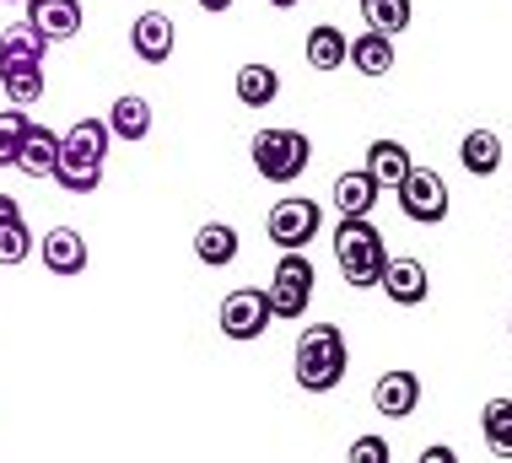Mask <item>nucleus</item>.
Segmentation results:
<instances>
[{
    "mask_svg": "<svg viewBox=\"0 0 512 463\" xmlns=\"http://www.w3.org/2000/svg\"><path fill=\"white\" fill-rule=\"evenodd\" d=\"M27 119L17 103L6 108V114H0V167H17V151H22V135H27Z\"/></svg>",
    "mask_w": 512,
    "mask_h": 463,
    "instance_id": "27",
    "label": "nucleus"
},
{
    "mask_svg": "<svg viewBox=\"0 0 512 463\" xmlns=\"http://www.w3.org/2000/svg\"><path fill=\"white\" fill-rule=\"evenodd\" d=\"M173 17L168 11H141L135 17V27H130V44H135V54H141L146 65H168L173 60Z\"/></svg>",
    "mask_w": 512,
    "mask_h": 463,
    "instance_id": "10",
    "label": "nucleus"
},
{
    "mask_svg": "<svg viewBox=\"0 0 512 463\" xmlns=\"http://www.w3.org/2000/svg\"><path fill=\"white\" fill-rule=\"evenodd\" d=\"M27 22L49 38V44H65V38L81 33V0H22Z\"/></svg>",
    "mask_w": 512,
    "mask_h": 463,
    "instance_id": "11",
    "label": "nucleus"
},
{
    "mask_svg": "<svg viewBox=\"0 0 512 463\" xmlns=\"http://www.w3.org/2000/svg\"><path fill=\"white\" fill-rule=\"evenodd\" d=\"M345 33L340 27H313L308 33V44H302V54H308V65L313 70H345Z\"/></svg>",
    "mask_w": 512,
    "mask_h": 463,
    "instance_id": "23",
    "label": "nucleus"
},
{
    "mask_svg": "<svg viewBox=\"0 0 512 463\" xmlns=\"http://www.w3.org/2000/svg\"><path fill=\"white\" fill-rule=\"evenodd\" d=\"M507 334H512V318H507Z\"/></svg>",
    "mask_w": 512,
    "mask_h": 463,
    "instance_id": "34",
    "label": "nucleus"
},
{
    "mask_svg": "<svg viewBox=\"0 0 512 463\" xmlns=\"http://www.w3.org/2000/svg\"><path fill=\"white\" fill-rule=\"evenodd\" d=\"M108 135L114 140H146L151 135V103L141 92H124V97H114V108H108Z\"/></svg>",
    "mask_w": 512,
    "mask_h": 463,
    "instance_id": "16",
    "label": "nucleus"
},
{
    "mask_svg": "<svg viewBox=\"0 0 512 463\" xmlns=\"http://www.w3.org/2000/svg\"><path fill=\"white\" fill-rule=\"evenodd\" d=\"M394 194H399V210H405L415 227H442V221H448V210H453L448 178H442L437 167H410L405 184H399Z\"/></svg>",
    "mask_w": 512,
    "mask_h": 463,
    "instance_id": "6",
    "label": "nucleus"
},
{
    "mask_svg": "<svg viewBox=\"0 0 512 463\" xmlns=\"http://www.w3.org/2000/svg\"><path fill=\"white\" fill-rule=\"evenodd\" d=\"M378 184H372V173H340L335 178V210L340 216H372V205H378Z\"/></svg>",
    "mask_w": 512,
    "mask_h": 463,
    "instance_id": "21",
    "label": "nucleus"
},
{
    "mask_svg": "<svg viewBox=\"0 0 512 463\" xmlns=\"http://www.w3.org/2000/svg\"><path fill=\"white\" fill-rule=\"evenodd\" d=\"M44 54H49V38L38 33L33 22L6 27V33H0V76H6L11 65H44Z\"/></svg>",
    "mask_w": 512,
    "mask_h": 463,
    "instance_id": "14",
    "label": "nucleus"
},
{
    "mask_svg": "<svg viewBox=\"0 0 512 463\" xmlns=\"http://www.w3.org/2000/svg\"><path fill=\"white\" fill-rule=\"evenodd\" d=\"M345 60H351V70H362V76H389V70H394V38L367 27L362 38H351Z\"/></svg>",
    "mask_w": 512,
    "mask_h": 463,
    "instance_id": "18",
    "label": "nucleus"
},
{
    "mask_svg": "<svg viewBox=\"0 0 512 463\" xmlns=\"http://www.w3.org/2000/svg\"><path fill=\"white\" fill-rule=\"evenodd\" d=\"M0 87H6V97L17 108L38 103V97H44V65H11L6 76H0Z\"/></svg>",
    "mask_w": 512,
    "mask_h": 463,
    "instance_id": "25",
    "label": "nucleus"
},
{
    "mask_svg": "<svg viewBox=\"0 0 512 463\" xmlns=\"http://www.w3.org/2000/svg\"><path fill=\"white\" fill-rule=\"evenodd\" d=\"M415 404H421V377L415 372H383L372 383V410L378 415L405 420V415H415Z\"/></svg>",
    "mask_w": 512,
    "mask_h": 463,
    "instance_id": "12",
    "label": "nucleus"
},
{
    "mask_svg": "<svg viewBox=\"0 0 512 463\" xmlns=\"http://www.w3.org/2000/svg\"><path fill=\"white\" fill-rule=\"evenodd\" d=\"M195 259L211 264V270H227L232 259H238V227H227V221H205L195 232Z\"/></svg>",
    "mask_w": 512,
    "mask_h": 463,
    "instance_id": "20",
    "label": "nucleus"
},
{
    "mask_svg": "<svg viewBox=\"0 0 512 463\" xmlns=\"http://www.w3.org/2000/svg\"><path fill=\"white\" fill-rule=\"evenodd\" d=\"M351 463H389V442L383 437H356L351 442Z\"/></svg>",
    "mask_w": 512,
    "mask_h": 463,
    "instance_id": "29",
    "label": "nucleus"
},
{
    "mask_svg": "<svg viewBox=\"0 0 512 463\" xmlns=\"http://www.w3.org/2000/svg\"><path fill=\"white\" fill-rule=\"evenodd\" d=\"M308 162H313V140L302 130H259L254 135V167L265 184H297Z\"/></svg>",
    "mask_w": 512,
    "mask_h": 463,
    "instance_id": "5",
    "label": "nucleus"
},
{
    "mask_svg": "<svg viewBox=\"0 0 512 463\" xmlns=\"http://www.w3.org/2000/svg\"><path fill=\"white\" fill-rule=\"evenodd\" d=\"M480 437L496 458H512V399H491L480 415Z\"/></svg>",
    "mask_w": 512,
    "mask_h": 463,
    "instance_id": "24",
    "label": "nucleus"
},
{
    "mask_svg": "<svg viewBox=\"0 0 512 463\" xmlns=\"http://www.w3.org/2000/svg\"><path fill=\"white\" fill-rule=\"evenodd\" d=\"M27 254H33V232H27L22 216H17V221L0 227V264H22Z\"/></svg>",
    "mask_w": 512,
    "mask_h": 463,
    "instance_id": "28",
    "label": "nucleus"
},
{
    "mask_svg": "<svg viewBox=\"0 0 512 463\" xmlns=\"http://www.w3.org/2000/svg\"><path fill=\"white\" fill-rule=\"evenodd\" d=\"M195 6H200V11H211V17H221V11H232L238 0H195Z\"/></svg>",
    "mask_w": 512,
    "mask_h": 463,
    "instance_id": "32",
    "label": "nucleus"
},
{
    "mask_svg": "<svg viewBox=\"0 0 512 463\" xmlns=\"http://www.w3.org/2000/svg\"><path fill=\"white\" fill-rule=\"evenodd\" d=\"M275 11H292V6H302V0H270Z\"/></svg>",
    "mask_w": 512,
    "mask_h": 463,
    "instance_id": "33",
    "label": "nucleus"
},
{
    "mask_svg": "<svg viewBox=\"0 0 512 463\" xmlns=\"http://www.w3.org/2000/svg\"><path fill=\"white\" fill-rule=\"evenodd\" d=\"M378 286L389 291V302H399V307H421L426 297H432V275H426L421 259H389Z\"/></svg>",
    "mask_w": 512,
    "mask_h": 463,
    "instance_id": "9",
    "label": "nucleus"
},
{
    "mask_svg": "<svg viewBox=\"0 0 512 463\" xmlns=\"http://www.w3.org/2000/svg\"><path fill=\"white\" fill-rule=\"evenodd\" d=\"M318 227H324V210H318V200H275L270 205V243L281 248H308Z\"/></svg>",
    "mask_w": 512,
    "mask_h": 463,
    "instance_id": "8",
    "label": "nucleus"
},
{
    "mask_svg": "<svg viewBox=\"0 0 512 463\" xmlns=\"http://www.w3.org/2000/svg\"><path fill=\"white\" fill-rule=\"evenodd\" d=\"M421 458H426V463H453V447H442V442H437V447H426Z\"/></svg>",
    "mask_w": 512,
    "mask_h": 463,
    "instance_id": "31",
    "label": "nucleus"
},
{
    "mask_svg": "<svg viewBox=\"0 0 512 463\" xmlns=\"http://www.w3.org/2000/svg\"><path fill=\"white\" fill-rule=\"evenodd\" d=\"M362 17L372 33H405L410 27V0H362Z\"/></svg>",
    "mask_w": 512,
    "mask_h": 463,
    "instance_id": "26",
    "label": "nucleus"
},
{
    "mask_svg": "<svg viewBox=\"0 0 512 463\" xmlns=\"http://www.w3.org/2000/svg\"><path fill=\"white\" fill-rule=\"evenodd\" d=\"M313 286H318V270H313L308 248H286L281 264H275V275H270V286H265L270 313L286 318V324H297V318L308 313V302H313Z\"/></svg>",
    "mask_w": 512,
    "mask_h": 463,
    "instance_id": "4",
    "label": "nucleus"
},
{
    "mask_svg": "<svg viewBox=\"0 0 512 463\" xmlns=\"http://www.w3.org/2000/svg\"><path fill=\"white\" fill-rule=\"evenodd\" d=\"M275 97H281V76H275L270 65L254 60V65L238 70V103H243V108H270Z\"/></svg>",
    "mask_w": 512,
    "mask_h": 463,
    "instance_id": "22",
    "label": "nucleus"
},
{
    "mask_svg": "<svg viewBox=\"0 0 512 463\" xmlns=\"http://www.w3.org/2000/svg\"><path fill=\"white\" fill-rule=\"evenodd\" d=\"M410 167L415 162H410V151L399 146V140H372V146H367V173H372V184H378V189H399Z\"/></svg>",
    "mask_w": 512,
    "mask_h": 463,
    "instance_id": "17",
    "label": "nucleus"
},
{
    "mask_svg": "<svg viewBox=\"0 0 512 463\" xmlns=\"http://www.w3.org/2000/svg\"><path fill=\"white\" fill-rule=\"evenodd\" d=\"M216 324H221V334H227V340H238V345L259 340V334L275 324L270 297H265V291H254V286L227 291V297H221V307H216Z\"/></svg>",
    "mask_w": 512,
    "mask_h": 463,
    "instance_id": "7",
    "label": "nucleus"
},
{
    "mask_svg": "<svg viewBox=\"0 0 512 463\" xmlns=\"http://www.w3.org/2000/svg\"><path fill=\"white\" fill-rule=\"evenodd\" d=\"M54 162H60V135L44 130V124H27L22 151H17V167H22L27 178H54Z\"/></svg>",
    "mask_w": 512,
    "mask_h": 463,
    "instance_id": "15",
    "label": "nucleus"
},
{
    "mask_svg": "<svg viewBox=\"0 0 512 463\" xmlns=\"http://www.w3.org/2000/svg\"><path fill=\"white\" fill-rule=\"evenodd\" d=\"M335 259H340L345 286L367 291V286H378V280H383L389 248H383V232L372 227L367 216H340V227H335Z\"/></svg>",
    "mask_w": 512,
    "mask_h": 463,
    "instance_id": "3",
    "label": "nucleus"
},
{
    "mask_svg": "<svg viewBox=\"0 0 512 463\" xmlns=\"http://www.w3.org/2000/svg\"><path fill=\"white\" fill-rule=\"evenodd\" d=\"M459 162L469 178H491L496 167H502V135L496 130H469L459 140Z\"/></svg>",
    "mask_w": 512,
    "mask_h": 463,
    "instance_id": "19",
    "label": "nucleus"
},
{
    "mask_svg": "<svg viewBox=\"0 0 512 463\" xmlns=\"http://www.w3.org/2000/svg\"><path fill=\"white\" fill-rule=\"evenodd\" d=\"M44 270L49 275H81L87 270V237H81L76 227L44 232Z\"/></svg>",
    "mask_w": 512,
    "mask_h": 463,
    "instance_id": "13",
    "label": "nucleus"
},
{
    "mask_svg": "<svg viewBox=\"0 0 512 463\" xmlns=\"http://www.w3.org/2000/svg\"><path fill=\"white\" fill-rule=\"evenodd\" d=\"M22 216V205L11 200V194H0V227H6V221H17Z\"/></svg>",
    "mask_w": 512,
    "mask_h": 463,
    "instance_id": "30",
    "label": "nucleus"
},
{
    "mask_svg": "<svg viewBox=\"0 0 512 463\" xmlns=\"http://www.w3.org/2000/svg\"><path fill=\"white\" fill-rule=\"evenodd\" d=\"M108 119H76L60 135V162H54V184L65 194H92L103 184V157H108Z\"/></svg>",
    "mask_w": 512,
    "mask_h": 463,
    "instance_id": "1",
    "label": "nucleus"
},
{
    "mask_svg": "<svg viewBox=\"0 0 512 463\" xmlns=\"http://www.w3.org/2000/svg\"><path fill=\"white\" fill-rule=\"evenodd\" d=\"M345 367H351V350H345V334L335 324L302 329V340H297V383H302V394H335V388L345 383Z\"/></svg>",
    "mask_w": 512,
    "mask_h": 463,
    "instance_id": "2",
    "label": "nucleus"
}]
</instances>
